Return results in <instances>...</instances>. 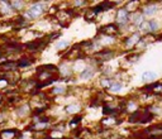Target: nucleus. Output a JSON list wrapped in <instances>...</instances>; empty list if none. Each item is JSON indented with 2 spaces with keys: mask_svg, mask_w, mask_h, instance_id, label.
I'll list each match as a JSON object with an SVG mask.
<instances>
[{
  "mask_svg": "<svg viewBox=\"0 0 162 139\" xmlns=\"http://www.w3.org/2000/svg\"><path fill=\"white\" fill-rule=\"evenodd\" d=\"M43 9H45V7H43L42 4H36V5H33V7L28 10V15H29L31 18L39 16L40 14L43 13Z\"/></svg>",
  "mask_w": 162,
  "mask_h": 139,
  "instance_id": "nucleus-1",
  "label": "nucleus"
},
{
  "mask_svg": "<svg viewBox=\"0 0 162 139\" xmlns=\"http://www.w3.org/2000/svg\"><path fill=\"white\" fill-rule=\"evenodd\" d=\"M127 21H128V12L126 9H120L117 15V22L124 24V23H127Z\"/></svg>",
  "mask_w": 162,
  "mask_h": 139,
  "instance_id": "nucleus-2",
  "label": "nucleus"
},
{
  "mask_svg": "<svg viewBox=\"0 0 162 139\" xmlns=\"http://www.w3.org/2000/svg\"><path fill=\"white\" fill-rule=\"evenodd\" d=\"M155 78H156V73L153 71H146L142 75V80L143 81H152Z\"/></svg>",
  "mask_w": 162,
  "mask_h": 139,
  "instance_id": "nucleus-3",
  "label": "nucleus"
},
{
  "mask_svg": "<svg viewBox=\"0 0 162 139\" xmlns=\"http://www.w3.org/2000/svg\"><path fill=\"white\" fill-rule=\"evenodd\" d=\"M93 75H94V72H93L91 68H85L83 72H81L80 77H81V78H84V80H88V78H90Z\"/></svg>",
  "mask_w": 162,
  "mask_h": 139,
  "instance_id": "nucleus-4",
  "label": "nucleus"
},
{
  "mask_svg": "<svg viewBox=\"0 0 162 139\" xmlns=\"http://www.w3.org/2000/svg\"><path fill=\"white\" fill-rule=\"evenodd\" d=\"M136 41H138V42H139V35H138V34H133L131 38H128V39H127V46H128V47L134 46V44H136Z\"/></svg>",
  "mask_w": 162,
  "mask_h": 139,
  "instance_id": "nucleus-5",
  "label": "nucleus"
},
{
  "mask_svg": "<svg viewBox=\"0 0 162 139\" xmlns=\"http://www.w3.org/2000/svg\"><path fill=\"white\" fill-rule=\"evenodd\" d=\"M101 30H103L104 33H108V34H112V33H114V32H117V27L113 24H109V25H107V27H103L101 28Z\"/></svg>",
  "mask_w": 162,
  "mask_h": 139,
  "instance_id": "nucleus-6",
  "label": "nucleus"
},
{
  "mask_svg": "<svg viewBox=\"0 0 162 139\" xmlns=\"http://www.w3.org/2000/svg\"><path fill=\"white\" fill-rule=\"evenodd\" d=\"M15 137V132L14 130H7L2 134V138L3 139H13Z\"/></svg>",
  "mask_w": 162,
  "mask_h": 139,
  "instance_id": "nucleus-7",
  "label": "nucleus"
},
{
  "mask_svg": "<svg viewBox=\"0 0 162 139\" xmlns=\"http://www.w3.org/2000/svg\"><path fill=\"white\" fill-rule=\"evenodd\" d=\"M156 10H157V7H156V5H150L148 8L145 9V14H146V15H152V14L156 13Z\"/></svg>",
  "mask_w": 162,
  "mask_h": 139,
  "instance_id": "nucleus-8",
  "label": "nucleus"
},
{
  "mask_svg": "<svg viewBox=\"0 0 162 139\" xmlns=\"http://www.w3.org/2000/svg\"><path fill=\"white\" fill-rule=\"evenodd\" d=\"M79 110H80V106H79V105H70V106L66 108V111H67V113H72V114L79 113Z\"/></svg>",
  "mask_w": 162,
  "mask_h": 139,
  "instance_id": "nucleus-9",
  "label": "nucleus"
},
{
  "mask_svg": "<svg viewBox=\"0 0 162 139\" xmlns=\"http://www.w3.org/2000/svg\"><path fill=\"white\" fill-rule=\"evenodd\" d=\"M110 89H112V91H118V90L122 89V84H113L110 86Z\"/></svg>",
  "mask_w": 162,
  "mask_h": 139,
  "instance_id": "nucleus-10",
  "label": "nucleus"
},
{
  "mask_svg": "<svg viewBox=\"0 0 162 139\" xmlns=\"http://www.w3.org/2000/svg\"><path fill=\"white\" fill-rule=\"evenodd\" d=\"M64 91H65V89H64V87H56V89L53 90V92H55V94H62Z\"/></svg>",
  "mask_w": 162,
  "mask_h": 139,
  "instance_id": "nucleus-11",
  "label": "nucleus"
},
{
  "mask_svg": "<svg viewBox=\"0 0 162 139\" xmlns=\"http://www.w3.org/2000/svg\"><path fill=\"white\" fill-rule=\"evenodd\" d=\"M65 46H67V42H66V41H62V43H58V44H57V48H58V49H60V48H64Z\"/></svg>",
  "mask_w": 162,
  "mask_h": 139,
  "instance_id": "nucleus-12",
  "label": "nucleus"
},
{
  "mask_svg": "<svg viewBox=\"0 0 162 139\" xmlns=\"http://www.w3.org/2000/svg\"><path fill=\"white\" fill-rule=\"evenodd\" d=\"M7 86V80H0V87Z\"/></svg>",
  "mask_w": 162,
  "mask_h": 139,
  "instance_id": "nucleus-13",
  "label": "nucleus"
},
{
  "mask_svg": "<svg viewBox=\"0 0 162 139\" xmlns=\"http://www.w3.org/2000/svg\"><path fill=\"white\" fill-rule=\"evenodd\" d=\"M14 8H22V3H13Z\"/></svg>",
  "mask_w": 162,
  "mask_h": 139,
  "instance_id": "nucleus-14",
  "label": "nucleus"
},
{
  "mask_svg": "<svg viewBox=\"0 0 162 139\" xmlns=\"http://www.w3.org/2000/svg\"><path fill=\"white\" fill-rule=\"evenodd\" d=\"M85 4V2H77L76 3V5H84Z\"/></svg>",
  "mask_w": 162,
  "mask_h": 139,
  "instance_id": "nucleus-15",
  "label": "nucleus"
},
{
  "mask_svg": "<svg viewBox=\"0 0 162 139\" xmlns=\"http://www.w3.org/2000/svg\"><path fill=\"white\" fill-rule=\"evenodd\" d=\"M2 119H3V116H2V115H0V120H2Z\"/></svg>",
  "mask_w": 162,
  "mask_h": 139,
  "instance_id": "nucleus-16",
  "label": "nucleus"
}]
</instances>
